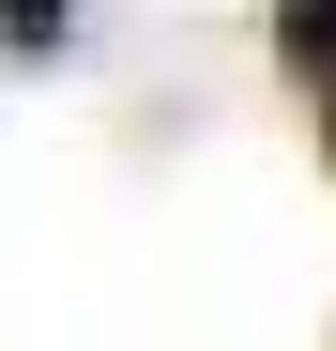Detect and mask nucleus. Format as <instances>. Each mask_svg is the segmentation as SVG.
I'll list each match as a JSON object with an SVG mask.
<instances>
[{
    "label": "nucleus",
    "instance_id": "nucleus-1",
    "mask_svg": "<svg viewBox=\"0 0 336 351\" xmlns=\"http://www.w3.org/2000/svg\"><path fill=\"white\" fill-rule=\"evenodd\" d=\"M275 46H291V62L336 92V0H291V16H275Z\"/></svg>",
    "mask_w": 336,
    "mask_h": 351
},
{
    "label": "nucleus",
    "instance_id": "nucleus-2",
    "mask_svg": "<svg viewBox=\"0 0 336 351\" xmlns=\"http://www.w3.org/2000/svg\"><path fill=\"white\" fill-rule=\"evenodd\" d=\"M0 31H16V46H62V0H0Z\"/></svg>",
    "mask_w": 336,
    "mask_h": 351
},
{
    "label": "nucleus",
    "instance_id": "nucleus-3",
    "mask_svg": "<svg viewBox=\"0 0 336 351\" xmlns=\"http://www.w3.org/2000/svg\"><path fill=\"white\" fill-rule=\"evenodd\" d=\"M321 153H336V107H321Z\"/></svg>",
    "mask_w": 336,
    "mask_h": 351
}]
</instances>
